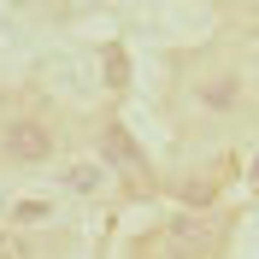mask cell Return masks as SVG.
<instances>
[{"instance_id": "3957f363", "label": "cell", "mask_w": 259, "mask_h": 259, "mask_svg": "<svg viewBox=\"0 0 259 259\" xmlns=\"http://www.w3.org/2000/svg\"><path fill=\"white\" fill-rule=\"evenodd\" d=\"M142 253H159V259H212L206 218H177V224H165L159 236L142 242Z\"/></svg>"}, {"instance_id": "6da1fadb", "label": "cell", "mask_w": 259, "mask_h": 259, "mask_svg": "<svg viewBox=\"0 0 259 259\" xmlns=\"http://www.w3.org/2000/svg\"><path fill=\"white\" fill-rule=\"evenodd\" d=\"M59 153V130H53L48 112H12L0 118V159L18 165V171H35Z\"/></svg>"}, {"instance_id": "7a4b0ae2", "label": "cell", "mask_w": 259, "mask_h": 259, "mask_svg": "<svg viewBox=\"0 0 259 259\" xmlns=\"http://www.w3.org/2000/svg\"><path fill=\"white\" fill-rule=\"evenodd\" d=\"M242 100V71H194L189 77V106L200 118H230Z\"/></svg>"}]
</instances>
